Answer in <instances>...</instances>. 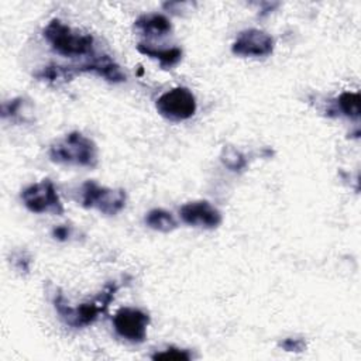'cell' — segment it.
I'll use <instances>...</instances> for the list:
<instances>
[{"mask_svg":"<svg viewBox=\"0 0 361 361\" xmlns=\"http://www.w3.org/2000/svg\"><path fill=\"white\" fill-rule=\"evenodd\" d=\"M120 285L117 282H109L104 289L99 293L97 298H94L90 302L80 303L76 307H72L65 296L58 292L54 296V306L59 314V317L63 320L65 324L79 329V327H86L97 320V317L106 312L111 300L114 299Z\"/></svg>","mask_w":361,"mask_h":361,"instance_id":"1","label":"cell"},{"mask_svg":"<svg viewBox=\"0 0 361 361\" xmlns=\"http://www.w3.org/2000/svg\"><path fill=\"white\" fill-rule=\"evenodd\" d=\"M49 158L56 164L94 168L97 165V147L82 133L72 131L49 147Z\"/></svg>","mask_w":361,"mask_h":361,"instance_id":"2","label":"cell"},{"mask_svg":"<svg viewBox=\"0 0 361 361\" xmlns=\"http://www.w3.org/2000/svg\"><path fill=\"white\" fill-rule=\"evenodd\" d=\"M44 37L54 51L71 58L90 54L94 42L90 34L75 31L58 18H54L47 24Z\"/></svg>","mask_w":361,"mask_h":361,"instance_id":"3","label":"cell"},{"mask_svg":"<svg viewBox=\"0 0 361 361\" xmlns=\"http://www.w3.org/2000/svg\"><path fill=\"white\" fill-rule=\"evenodd\" d=\"M80 202L87 209H96L103 214L114 216L126 207L127 195L123 189H110L93 180H86L82 185Z\"/></svg>","mask_w":361,"mask_h":361,"instance_id":"4","label":"cell"},{"mask_svg":"<svg viewBox=\"0 0 361 361\" xmlns=\"http://www.w3.org/2000/svg\"><path fill=\"white\" fill-rule=\"evenodd\" d=\"M158 113L172 121H182L190 118L196 113V97L195 94L183 86L173 87L162 93L157 99Z\"/></svg>","mask_w":361,"mask_h":361,"instance_id":"5","label":"cell"},{"mask_svg":"<svg viewBox=\"0 0 361 361\" xmlns=\"http://www.w3.org/2000/svg\"><path fill=\"white\" fill-rule=\"evenodd\" d=\"M21 199L24 206L32 213H63V204L54 182L49 179H42L41 182L32 183L23 189Z\"/></svg>","mask_w":361,"mask_h":361,"instance_id":"6","label":"cell"},{"mask_svg":"<svg viewBox=\"0 0 361 361\" xmlns=\"http://www.w3.org/2000/svg\"><path fill=\"white\" fill-rule=\"evenodd\" d=\"M149 324L148 313L137 307H121L113 317L116 333L130 343H142Z\"/></svg>","mask_w":361,"mask_h":361,"instance_id":"7","label":"cell"},{"mask_svg":"<svg viewBox=\"0 0 361 361\" xmlns=\"http://www.w3.org/2000/svg\"><path fill=\"white\" fill-rule=\"evenodd\" d=\"M275 41L274 38L262 30L248 28L238 34L233 42L231 51L238 56H268L274 51Z\"/></svg>","mask_w":361,"mask_h":361,"instance_id":"8","label":"cell"},{"mask_svg":"<svg viewBox=\"0 0 361 361\" xmlns=\"http://www.w3.org/2000/svg\"><path fill=\"white\" fill-rule=\"evenodd\" d=\"M179 214L183 223L193 227H203V228H216L220 226L223 220L221 213L207 200H196V202L185 203L179 209Z\"/></svg>","mask_w":361,"mask_h":361,"instance_id":"9","label":"cell"},{"mask_svg":"<svg viewBox=\"0 0 361 361\" xmlns=\"http://www.w3.org/2000/svg\"><path fill=\"white\" fill-rule=\"evenodd\" d=\"M76 73H83V72H92L109 82L113 83H120L126 80V73L123 72L121 66L114 62L109 55H99L93 56L87 62H83L80 65H75Z\"/></svg>","mask_w":361,"mask_h":361,"instance_id":"10","label":"cell"},{"mask_svg":"<svg viewBox=\"0 0 361 361\" xmlns=\"http://www.w3.org/2000/svg\"><path fill=\"white\" fill-rule=\"evenodd\" d=\"M134 28L145 37H164L171 32L172 24L164 14L149 13L140 16L134 23Z\"/></svg>","mask_w":361,"mask_h":361,"instance_id":"11","label":"cell"},{"mask_svg":"<svg viewBox=\"0 0 361 361\" xmlns=\"http://www.w3.org/2000/svg\"><path fill=\"white\" fill-rule=\"evenodd\" d=\"M138 52L155 59L159 62L162 68H172L179 63L182 59V49L172 47V48H158L149 42H140L137 45Z\"/></svg>","mask_w":361,"mask_h":361,"instance_id":"12","label":"cell"},{"mask_svg":"<svg viewBox=\"0 0 361 361\" xmlns=\"http://www.w3.org/2000/svg\"><path fill=\"white\" fill-rule=\"evenodd\" d=\"M76 71L73 65H58L51 63L48 66L41 68L38 72H35V78L48 83H62L69 82L76 76Z\"/></svg>","mask_w":361,"mask_h":361,"instance_id":"13","label":"cell"},{"mask_svg":"<svg viewBox=\"0 0 361 361\" xmlns=\"http://www.w3.org/2000/svg\"><path fill=\"white\" fill-rule=\"evenodd\" d=\"M145 224L159 233H171L178 227V223L171 212L165 209H152L145 216Z\"/></svg>","mask_w":361,"mask_h":361,"instance_id":"14","label":"cell"},{"mask_svg":"<svg viewBox=\"0 0 361 361\" xmlns=\"http://www.w3.org/2000/svg\"><path fill=\"white\" fill-rule=\"evenodd\" d=\"M220 161L221 164L228 169V171H233V172H241L247 168L248 165V161L245 158V155L238 151L237 148L234 147H224L221 149V154H220Z\"/></svg>","mask_w":361,"mask_h":361,"instance_id":"15","label":"cell"},{"mask_svg":"<svg viewBox=\"0 0 361 361\" xmlns=\"http://www.w3.org/2000/svg\"><path fill=\"white\" fill-rule=\"evenodd\" d=\"M338 111L348 118L360 117V94L357 92H344L337 99Z\"/></svg>","mask_w":361,"mask_h":361,"instance_id":"16","label":"cell"},{"mask_svg":"<svg viewBox=\"0 0 361 361\" xmlns=\"http://www.w3.org/2000/svg\"><path fill=\"white\" fill-rule=\"evenodd\" d=\"M21 111H23V113L27 111V110H25V100H24L23 97L13 99V100L4 103L3 107H1V116H3L4 118L10 117L11 120H14V118L20 117L21 120H25V118L23 117Z\"/></svg>","mask_w":361,"mask_h":361,"instance_id":"17","label":"cell"},{"mask_svg":"<svg viewBox=\"0 0 361 361\" xmlns=\"http://www.w3.org/2000/svg\"><path fill=\"white\" fill-rule=\"evenodd\" d=\"M192 358V354L188 350L178 348V347H168L164 351L155 353L152 355V360H176V361H188Z\"/></svg>","mask_w":361,"mask_h":361,"instance_id":"18","label":"cell"},{"mask_svg":"<svg viewBox=\"0 0 361 361\" xmlns=\"http://www.w3.org/2000/svg\"><path fill=\"white\" fill-rule=\"evenodd\" d=\"M279 347L289 353H300L306 348V341L302 337H288L279 343Z\"/></svg>","mask_w":361,"mask_h":361,"instance_id":"19","label":"cell"},{"mask_svg":"<svg viewBox=\"0 0 361 361\" xmlns=\"http://www.w3.org/2000/svg\"><path fill=\"white\" fill-rule=\"evenodd\" d=\"M11 262H13V265H14V268H16L17 271H20V272H28L31 259H30V257H28L25 252L20 251V252H16V254L13 255Z\"/></svg>","mask_w":361,"mask_h":361,"instance_id":"20","label":"cell"},{"mask_svg":"<svg viewBox=\"0 0 361 361\" xmlns=\"http://www.w3.org/2000/svg\"><path fill=\"white\" fill-rule=\"evenodd\" d=\"M52 237L59 240V241H65L71 237V227L68 226H56L52 230Z\"/></svg>","mask_w":361,"mask_h":361,"instance_id":"21","label":"cell"}]
</instances>
